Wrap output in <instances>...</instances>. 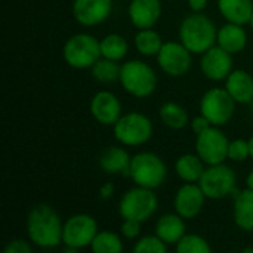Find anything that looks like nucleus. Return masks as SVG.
I'll return each mask as SVG.
<instances>
[{"instance_id": "nucleus-1", "label": "nucleus", "mask_w": 253, "mask_h": 253, "mask_svg": "<svg viewBox=\"0 0 253 253\" xmlns=\"http://www.w3.org/2000/svg\"><path fill=\"white\" fill-rule=\"evenodd\" d=\"M28 240L40 249H55L62 245L64 222L59 213L49 205L40 203L31 208L27 215Z\"/></svg>"}, {"instance_id": "nucleus-2", "label": "nucleus", "mask_w": 253, "mask_h": 253, "mask_svg": "<svg viewBox=\"0 0 253 253\" xmlns=\"http://www.w3.org/2000/svg\"><path fill=\"white\" fill-rule=\"evenodd\" d=\"M178 36L179 42L193 55H202L216 44L218 28L203 12H193L181 21Z\"/></svg>"}, {"instance_id": "nucleus-3", "label": "nucleus", "mask_w": 253, "mask_h": 253, "mask_svg": "<svg viewBox=\"0 0 253 253\" xmlns=\"http://www.w3.org/2000/svg\"><path fill=\"white\" fill-rule=\"evenodd\" d=\"M119 82L126 93L139 99L151 96L157 89V74L154 68L141 59L123 62Z\"/></svg>"}, {"instance_id": "nucleus-4", "label": "nucleus", "mask_w": 253, "mask_h": 253, "mask_svg": "<svg viewBox=\"0 0 253 253\" xmlns=\"http://www.w3.org/2000/svg\"><path fill=\"white\" fill-rule=\"evenodd\" d=\"M129 176L135 185L157 190L168 178V166L159 154L151 151H141L132 156Z\"/></svg>"}, {"instance_id": "nucleus-5", "label": "nucleus", "mask_w": 253, "mask_h": 253, "mask_svg": "<svg viewBox=\"0 0 253 253\" xmlns=\"http://www.w3.org/2000/svg\"><path fill=\"white\" fill-rule=\"evenodd\" d=\"M62 56L65 64L74 70H90L101 58L99 40L89 33H77L64 43Z\"/></svg>"}, {"instance_id": "nucleus-6", "label": "nucleus", "mask_w": 253, "mask_h": 253, "mask_svg": "<svg viewBox=\"0 0 253 253\" xmlns=\"http://www.w3.org/2000/svg\"><path fill=\"white\" fill-rule=\"evenodd\" d=\"M114 138L125 147H141L147 144L154 133L153 122L139 111L123 114L113 126Z\"/></svg>"}, {"instance_id": "nucleus-7", "label": "nucleus", "mask_w": 253, "mask_h": 253, "mask_svg": "<svg viewBox=\"0 0 253 253\" xmlns=\"http://www.w3.org/2000/svg\"><path fill=\"white\" fill-rule=\"evenodd\" d=\"M159 209V199L154 190L135 185L127 190L119 202V215L122 219H135L147 222Z\"/></svg>"}, {"instance_id": "nucleus-8", "label": "nucleus", "mask_w": 253, "mask_h": 253, "mask_svg": "<svg viewBox=\"0 0 253 253\" xmlns=\"http://www.w3.org/2000/svg\"><path fill=\"white\" fill-rule=\"evenodd\" d=\"M98 222L89 213H76L64 222L62 245L64 252L76 253L90 248L95 236L98 234Z\"/></svg>"}, {"instance_id": "nucleus-9", "label": "nucleus", "mask_w": 253, "mask_h": 253, "mask_svg": "<svg viewBox=\"0 0 253 253\" xmlns=\"http://www.w3.org/2000/svg\"><path fill=\"white\" fill-rule=\"evenodd\" d=\"M237 175L225 163L211 165L205 169L199 185L209 200H222L236 193Z\"/></svg>"}, {"instance_id": "nucleus-10", "label": "nucleus", "mask_w": 253, "mask_h": 253, "mask_svg": "<svg viewBox=\"0 0 253 253\" xmlns=\"http://www.w3.org/2000/svg\"><path fill=\"white\" fill-rule=\"evenodd\" d=\"M237 102L231 98L225 87H212L206 90L200 99L199 108L212 126H225L236 113Z\"/></svg>"}, {"instance_id": "nucleus-11", "label": "nucleus", "mask_w": 253, "mask_h": 253, "mask_svg": "<svg viewBox=\"0 0 253 253\" xmlns=\"http://www.w3.org/2000/svg\"><path fill=\"white\" fill-rule=\"evenodd\" d=\"M230 139L219 126H211L208 130L196 135V153L206 166L225 163L228 160Z\"/></svg>"}, {"instance_id": "nucleus-12", "label": "nucleus", "mask_w": 253, "mask_h": 253, "mask_svg": "<svg viewBox=\"0 0 253 253\" xmlns=\"http://www.w3.org/2000/svg\"><path fill=\"white\" fill-rule=\"evenodd\" d=\"M156 58L160 70L169 77H184L193 67V53L181 42H165Z\"/></svg>"}, {"instance_id": "nucleus-13", "label": "nucleus", "mask_w": 253, "mask_h": 253, "mask_svg": "<svg viewBox=\"0 0 253 253\" xmlns=\"http://www.w3.org/2000/svg\"><path fill=\"white\" fill-rule=\"evenodd\" d=\"M206 199L199 182H185L175 193L173 209L184 219H194L202 213Z\"/></svg>"}, {"instance_id": "nucleus-14", "label": "nucleus", "mask_w": 253, "mask_h": 253, "mask_svg": "<svg viewBox=\"0 0 253 253\" xmlns=\"http://www.w3.org/2000/svg\"><path fill=\"white\" fill-rule=\"evenodd\" d=\"M200 70L208 80L224 82L233 71V55L215 44L202 53Z\"/></svg>"}, {"instance_id": "nucleus-15", "label": "nucleus", "mask_w": 253, "mask_h": 253, "mask_svg": "<svg viewBox=\"0 0 253 253\" xmlns=\"http://www.w3.org/2000/svg\"><path fill=\"white\" fill-rule=\"evenodd\" d=\"M113 10V0H73L71 13L83 27H96L107 21Z\"/></svg>"}, {"instance_id": "nucleus-16", "label": "nucleus", "mask_w": 253, "mask_h": 253, "mask_svg": "<svg viewBox=\"0 0 253 253\" xmlns=\"http://www.w3.org/2000/svg\"><path fill=\"white\" fill-rule=\"evenodd\" d=\"M89 111L90 116L102 126H114L123 116L120 99L110 90L96 92L90 99Z\"/></svg>"}, {"instance_id": "nucleus-17", "label": "nucleus", "mask_w": 253, "mask_h": 253, "mask_svg": "<svg viewBox=\"0 0 253 253\" xmlns=\"http://www.w3.org/2000/svg\"><path fill=\"white\" fill-rule=\"evenodd\" d=\"M163 13L162 0H129L127 15L138 30L153 28Z\"/></svg>"}, {"instance_id": "nucleus-18", "label": "nucleus", "mask_w": 253, "mask_h": 253, "mask_svg": "<svg viewBox=\"0 0 253 253\" xmlns=\"http://www.w3.org/2000/svg\"><path fill=\"white\" fill-rule=\"evenodd\" d=\"M225 89L237 104H251L253 101V76L242 68L233 70L225 79Z\"/></svg>"}, {"instance_id": "nucleus-19", "label": "nucleus", "mask_w": 253, "mask_h": 253, "mask_svg": "<svg viewBox=\"0 0 253 253\" xmlns=\"http://www.w3.org/2000/svg\"><path fill=\"white\" fill-rule=\"evenodd\" d=\"M216 44L221 46L224 50L230 52L231 55H237L243 52L248 46V33L245 25L227 22L218 28Z\"/></svg>"}, {"instance_id": "nucleus-20", "label": "nucleus", "mask_w": 253, "mask_h": 253, "mask_svg": "<svg viewBox=\"0 0 253 253\" xmlns=\"http://www.w3.org/2000/svg\"><path fill=\"white\" fill-rule=\"evenodd\" d=\"M130 154L123 147H108L99 156V168L107 175H127L130 166Z\"/></svg>"}, {"instance_id": "nucleus-21", "label": "nucleus", "mask_w": 253, "mask_h": 253, "mask_svg": "<svg viewBox=\"0 0 253 253\" xmlns=\"http://www.w3.org/2000/svg\"><path fill=\"white\" fill-rule=\"evenodd\" d=\"M187 227H185V219L175 213H165L162 215L154 227V233L168 245H178V242L187 234L185 233Z\"/></svg>"}, {"instance_id": "nucleus-22", "label": "nucleus", "mask_w": 253, "mask_h": 253, "mask_svg": "<svg viewBox=\"0 0 253 253\" xmlns=\"http://www.w3.org/2000/svg\"><path fill=\"white\" fill-rule=\"evenodd\" d=\"M233 219L234 224L246 233L253 231V190L245 188L234 193V206H233Z\"/></svg>"}, {"instance_id": "nucleus-23", "label": "nucleus", "mask_w": 253, "mask_h": 253, "mask_svg": "<svg viewBox=\"0 0 253 253\" xmlns=\"http://www.w3.org/2000/svg\"><path fill=\"white\" fill-rule=\"evenodd\" d=\"M218 10L227 22L249 24L253 13V0H218Z\"/></svg>"}, {"instance_id": "nucleus-24", "label": "nucleus", "mask_w": 253, "mask_h": 253, "mask_svg": "<svg viewBox=\"0 0 253 253\" xmlns=\"http://www.w3.org/2000/svg\"><path fill=\"white\" fill-rule=\"evenodd\" d=\"M206 169V163L196 153H187L178 157L175 162V173L184 182H199L203 172Z\"/></svg>"}, {"instance_id": "nucleus-25", "label": "nucleus", "mask_w": 253, "mask_h": 253, "mask_svg": "<svg viewBox=\"0 0 253 253\" xmlns=\"http://www.w3.org/2000/svg\"><path fill=\"white\" fill-rule=\"evenodd\" d=\"M159 116H160L162 123L172 130H181L187 127L191 122L188 111L182 105L173 101L163 102L159 110Z\"/></svg>"}, {"instance_id": "nucleus-26", "label": "nucleus", "mask_w": 253, "mask_h": 253, "mask_svg": "<svg viewBox=\"0 0 253 253\" xmlns=\"http://www.w3.org/2000/svg\"><path fill=\"white\" fill-rule=\"evenodd\" d=\"M162 36L154 28H144L138 30V33L133 37V44L138 53L142 56H157L163 46Z\"/></svg>"}, {"instance_id": "nucleus-27", "label": "nucleus", "mask_w": 253, "mask_h": 253, "mask_svg": "<svg viewBox=\"0 0 253 253\" xmlns=\"http://www.w3.org/2000/svg\"><path fill=\"white\" fill-rule=\"evenodd\" d=\"M99 44H101V56L113 61H119V62L123 61L129 52V42L126 40V37L117 33L104 36L99 40Z\"/></svg>"}, {"instance_id": "nucleus-28", "label": "nucleus", "mask_w": 253, "mask_h": 253, "mask_svg": "<svg viewBox=\"0 0 253 253\" xmlns=\"http://www.w3.org/2000/svg\"><path fill=\"white\" fill-rule=\"evenodd\" d=\"M120 70H122V64H119V61H113V59L101 56L90 68V73H92L93 80H96L98 83L111 84V83L119 82Z\"/></svg>"}, {"instance_id": "nucleus-29", "label": "nucleus", "mask_w": 253, "mask_h": 253, "mask_svg": "<svg viewBox=\"0 0 253 253\" xmlns=\"http://www.w3.org/2000/svg\"><path fill=\"white\" fill-rule=\"evenodd\" d=\"M92 252L95 253H122L125 251L123 239L114 231H98L92 245Z\"/></svg>"}, {"instance_id": "nucleus-30", "label": "nucleus", "mask_w": 253, "mask_h": 253, "mask_svg": "<svg viewBox=\"0 0 253 253\" xmlns=\"http://www.w3.org/2000/svg\"><path fill=\"white\" fill-rule=\"evenodd\" d=\"M178 253H211L209 242L199 234H185L175 246Z\"/></svg>"}, {"instance_id": "nucleus-31", "label": "nucleus", "mask_w": 253, "mask_h": 253, "mask_svg": "<svg viewBox=\"0 0 253 253\" xmlns=\"http://www.w3.org/2000/svg\"><path fill=\"white\" fill-rule=\"evenodd\" d=\"M135 253H166L168 245L154 233L148 236H142L136 240L133 246Z\"/></svg>"}, {"instance_id": "nucleus-32", "label": "nucleus", "mask_w": 253, "mask_h": 253, "mask_svg": "<svg viewBox=\"0 0 253 253\" xmlns=\"http://www.w3.org/2000/svg\"><path fill=\"white\" fill-rule=\"evenodd\" d=\"M249 157H251L249 141L242 139V138L230 141V145H228V160L236 162V163H243Z\"/></svg>"}, {"instance_id": "nucleus-33", "label": "nucleus", "mask_w": 253, "mask_h": 253, "mask_svg": "<svg viewBox=\"0 0 253 253\" xmlns=\"http://www.w3.org/2000/svg\"><path fill=\"white\" fill-rule=\"evenodd\" d=\"M141 225L142 222L135 219H123L120 225V234L126 240H138L141 237Z\"/></svg>"}, {"instance_id": "nucleus-34", "label": "nucleus", "mask_w": 253, "mask_h": 253, "mask_svg": "<svg viewBox=\"0 0 253 253\" xmlns=\"http://www.w3.org/2000/svg\"><path fill=\"white\" fill-rule=\"evenodd\" d=\"M33 243L30 240L24 239H13L7 242V245L3 248L4 253H31L33 252Z\"/></svg>"}, {"instance_id": "nucleus-35", "label": "nucleus", "mask_w": 253, "mask_h": 253, "mask_svg": "<svg viewBox=\"0 0 253 253\" xmlns=\"http://www.w3.org/2000/svg\"><path fill=\"white\" fill-rule=\"evenodd\" d=\"M190 126H191V130L194 132V135H199V133L208 130V129L212 126V123H211L203 114H199V116H196V117L191 119Z\"/></svg>"}, {"instance_id": "nucleus-36", "label": "nucleus", "mask_w": 253, "mask_h": 253, "mask_svg": "<svg viewBox=\"0 0 253 253\" xmlns=\"http://www.w3.org/2000/svg\"><path fill=\"white\" fill-rule=\"evenodd\" d=\"M114 190H116V187H114L113 182H105V184H102L101 188H99V197H101L102 200H108V199L113 197Z\"/></svg>"}, {"instance_id": "nucleus-37", "label": "nucleus", "mask_w": 253, "mask_h": 253, "mask_svg": "<svg viewBox=\"0 0 253 253\" xmlns=\"http://www.w3.org/2000/svg\"><path fill=\"white\" fill-rule=\"evenodd\" d=\"M209 0H188V7L191 12H203L208 7Z\"/></svg>"}, {"instance_id": "nucleus-38", "label": "nucleus", "mask_w": 253, "mask_h": 253, "mask_svg": "<svg viewBox=\"0 0 253 253\" xmlns=\"http://www.w3.org/2000/svg\"><path fill=\"white\" fill-rule=\"evenodd\" d=\"M246 187L253 190V169L249 172V175L246 176Z\"/></svg>"}, {"instance_id": "nucleus-39", "label": "nucleus", "mask_w": 253, "mask_h": 253, "mask_svg": "<svg viewBox=\"0 0 253 253\" xmlns=\"http://www.w3.org/2000/svg\"><path fill=\"white\" fill-rule=\"evenodd\" d=\"M249 147H251V159L253 160V136L249 139Z\"/></svg>"}, {"instance_id": "nucleus-40", "label": "nucleus", "mask_w": 253, "mask_h": 253, "mask_svg": "<svg viewBox=\"0 0 253 253\" xmlns=\"http://www.w3.org/2000/svg\"><path fill=\"white\" fill-rule=\"evenodd\" d=\"M249 25H251V28H252V31H253V13H252V18H251V21H249Z\"/></svg>"}, {"instance_id": "nucleus-41", "label": "nucleus", "mask_w": 253, "mask_h": 253, "mask_svg": "<svg viewBox=\"0 0 253 253\" xmlns=\"http://www.w3.org/2000/svg\"><path fill=\"white\" fill-rule=\"evenodd\" d=\"M120 1H126V0H120Z\"/></svg>"}]
</instances>
